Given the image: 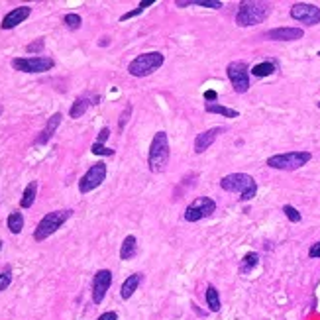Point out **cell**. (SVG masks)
I'll return each instance as SVG.
<instances>
[{
  "label": "cell",
  "instance_id": "e575fe53",
  "mask_svg": "<svg viewBox=\"0 0 320 320\" xmlns=\"http://www.w3.org/2000/svg\"><path fill=\"white\" fill-rule=\"evenodd\" d=\"M96 320H118V315H116V313H112V311H108V313L100 315Z\"/></svg>",
  "mask_w": 320,
  "mask_h": 320
},
{
  "label": "cell",
  "instance_id": "9c48e42d",
  "mask_svg": "<svg viewBox=\"0 0 320 320\" xmlns=\"http://www.w3.org/2000/svg\"><path fill=\"white\" fill-rule=\"evenodd\" d=\"M106 179V165L100 161V163H94L79 181V193L86 195L90 191H94L96 187H100Z\"/></svg>",
  "mask_w": 320,
  "mask_h": 320
},
{
  "label": "cell",
  "instance_id": "5bb4252c",
  "mask_svg": "<svg viewBox=\"0 0 320 320\" xmlns=\"http://www.w3.org/2000/svg\"><path fill=\"white\" fill-rule=\"evenodd\" d=\"M30 14H32V8H30V6H18V8L10 10V12L2 18L0 28H2V30H12V28L20 26V24L30 16Z\"/></svg>",
  "mask_w": 320,
  "mask_h": 320
},
{
  "label": "cell",
  "instance_id": "7a4b0ae2",
  "mask_svg": "<svg viewBox=\"0 0 320 320\" xmlns=\"http://www.w3.org/2000/svg\"><path fill=\"white\" fill-rule=\"evenodd\" d=\"M169 165V138L165 132H158L150 144L148 167L152 173H161Z\"/></svg>",
  "mask_w": 320,
  "mask_h": 320
},
{
  "label": "cell",
  "instance_id": "8992f818",
  "mask_svg": "<svg viewBox=\"0 0 320 320\" xmlns=\"http://www.w3.org/2000/svg\"><path fill=\"white\" fill-rule=\"evenodd\" d=\"M313 160L311 152H289V154H279V156H271L267 160V165L271 169H281V171H295L301 169L303 165H307Z\"/></svg>",
  "mask_w": 320,
  "mask_h": 320
},
{
  "label": "cell",
  "instance_id": "8fae6325",
  "mask_svg": "<svg viewBox=\"0 0 320 320\" xmlns=\"http://www.w3.org/2000/svg\"><path fill=\"white\" fill-rule=\"evenodd\" d=\"M291 18L297 22H303L307 26H317L320 24V8L315 4H307V2H297L291 6Z\"/></svg>",
  "mask_w": 320,
  "mask_h": 320
},
{
  "label": "cell",
  "instance_id": "1f68e13d",
  "mask_svg": "<svg viewBox=\"0 0 320 320\" xmlns=\"http://www.w3.org/2000/svg\"><path fill=\"white\" fill-rule=\"evenodd\" d=\"M12 283V273L10 271H2L0 273V291H6V287Z\"/></svg>",
  "mask_w": 320,
  "mask_h": 320
},
{
  "label": "cell",
  "instance_id": "f546056e",
  "mask_svg": "<svg viewBox=\"0 0 320 320\" xmlns=\"http://www.w3.org/2000/svg\"><path fill=\"white\" fill-rule=\"evenodd\" d=\"M193 4L195 6H202V8H214V10L222 8V2L220 0H193Z\"/></svg>",
  "mask_w": 320,
  "mask_h": 320
},
{
  "label": "cell",
  "instance_id": "52a82bcc",
  "mask_svg": "<svg viewBox=\"0 0 320 320\" xmlns=\"http://www.w3.org/2000/svg\"><path fill=\"white\" fill-rule=\"evenodd\" d=\"M53 65H55V61L51 57H43V55L12 59V67L22 73H45V71H51Z\"/></svg>",
  "mask_w": 320,
  "mask_h": 320
},
{
  "label": "cell",
  "instance_id": "cb8c5ba5",
  "mask_svg": "<svg viewBox=\"0 0 320 320\" xmlns=\"http://www.w3.org/2000/svg\"><path fill=\"white\" fill-rule=\"evenodd\" d=\"M275 73V63L271 61H263V63H257L253 69H251V75L255 77H269Z\"/></svg>",
  "mask_w": 320,
  "mask_h": 320
},
{
  "label": "cell",
  "instance_id": "836d02e7",
  "mask_svg": "<svg viewBox=\"0 0 320 320\" xmlns=\"http://www.w3.org/2000/svg\"><path fill=\"white\" fill-rule=\"evenodd\" d=\"M216 98H218V92H216V90L208 88V90L204 92V100H206V102H216Z\"/></svg>",
  "mask_w": 320,
  "mask_h": 320
},
{
  "label": "cell",
  "instance_id": "ba28073f",
  "mask_svg": "<svg viewBox=\"0 0 320 320\" xmlns=\"http://www.w3.org/2000/svg\"><path fill=\"white\" fill-rule=\"evenodd\" d=\"M216 210V202L210 197H199L185 208V220L187 222H199L206 216H210Z\"/></svg>",
  "mask_w": 320,
  "mask_h": 320
},
{
  "label": "cell",
  "instance_id": "484cf974",
  "mask_svg": "<svg viewBox=\"0 0 320 320\" xmlns=\"http://www.w3.org/2000/svg\"><path fill=\"white\" fill-rule=\"evenodd\" d=\"M63 24H65L69 30H79L80 24H82V18H80L79 14L69 12V14H65V16H63Z\"/></svg>",
  "mask_w": 320,
  "mask_h": 320
},
{
  "label": "cell",
  "instance_id": "603a6c76",
  "mask_svg": "<svg viewBox=\"0 0 320 320\" xmlns=\"http://www.w3.org/2000/svg\"><path fill=\"white\" fill-rule=\"evenodd\" d=\"M206 305H208V309H210L212 313H218L220 307H222V303H220V295H218L216 287H212V285L206 289Z\"/></svg>",
  "mask_w": 320,
  "mask_h": 320
},
{
  "label": "cell",
  "instance_id": "4316f807",
  "mask_svg": "<svg viewBox=\"0 0 320 320\" xmlns=\"http://www.w3.org/2000/svg\"><path fill=\"white\" fill-rule=\"evenodd\" d=\"M283 212H285V216H287L291 222H301V218H303L301 212H299L295 206H291V204H285V206H283Z\"/></svg>",
  "mask_w": 320,
  "mask_h": 320
},
{
  "label": "cell",
  "instance_id": "9a60e30c",
  "mask_svg": "<svg viewBox=\"0 0 320 320\" xmlns=\"http://www.w3.org/2000/svg\"><path fill=\"white\" fill-rule=\"evenodd\" d=\"M303 36H305V32L301 28H275L265 34V38L271 41H297Z\"/></svg>",
  "mask_w": 320,
  "mask_h": 320
},
{
  "label": "cell",
  "instance_id": "277c9868",
  "mask_svg": "<svg viewBox=\"0 0 320 320\" xmlns=\"http://www.w3.org/2000/svg\"><path fill=\"white\" fill-rule=\"evenodd\" d=\"M163 63H165L163 53H160V51H146V53H142V55H138L136 59L130 61L128 73L132 77H148V75L156 73Z\"/></svg>",
  "mask_w": 320,
  "mask_h": 320
},
{
  "label": "cell",
  "instance_id": "6da1fadb",
  "mask_svg": "<svg viewBox=\"0 0 320 320\" xmlns=\"http://www.w3.org/2000/svg\"><path fill=\"white\" fill-rule=\"evenodd\" d=\"M220 189L226 193H238L241 202H247L257 195V183L247 173H230V175L222 177Z\"/></svg>",
  "mask_w": 320,
  "mask_h": 320
},
{
  "label": "cell",
  "instance_id": "60d3db41",
  "mask_svg": "<svg viewBox=\"0 0 320 320\" xmlns=\"http://www.w3.org/2000/svg\"><path fill=\"white\" fill-rule=\"evenodd\" d=\"M319 55H320V51H319Z\"/></svg>",
  "mask_w": 320,
  "mask_h": 320
},
{
  "label": "cell",
  "instance_id": "f1b7e54d",
  "mask_svg": "<svg viewBox=\"0 0 320 320\" xmlns=\"http://www.w3.org/2000/svg\"><path fill=\"white\" fill-rule=\"evenodd\" d=\"M90 152L94 154V156H114V150H110V148H106L104 144H92V148H90Z\"/></svg>",
  "mask_w": 320,
  "mask_h": 320
},
{
  "label": "cell",
  "instance_id": "ac0fdd59",
  "mask_svg": "<svg viewBox=\"0 0 320 320\" xmlns=\"http://www.w3.org/2000/svg\"><path fill=\"white\" fill-rule=\"evenodd\" d=\"M140 283H142V273H134V275H130V277L122 283V287H120V297H122L124 301H128V299L138 291Z\"/></svg>",
  "mask_w": 320,
  "mask_h": 320
},
{
  "label": "cell",
  "instance_id": "d6986e66",
  "mask_svg": "<svg viewBox=\"0 0 320 320\" xmlns=\"http://www.w3.org/2000/svg\"><path fill=\"white\" fill-rule=\"evenodd\" d=\"M136 251H138V240H136V236H126L124 241H122V245H120V259L128 261V259H132L136 255Z\"/></svg>",
  "mask_w": 320,
  "mask_h": 320
},
{
  "label": "cell",
  "instance_id": "d6a6232c",
  "mask_svg": "<svg viewBox=\"0 0 320 320\" xmlns=\"http://www.w3.org/2000/svg\"><path fill=\"white\" fill-rule=\"evenodd\" d=\"M108 138H110V128H102V130L98 132V140H96V144H104Z\"/></svg>",
  "mask_w": 320,
  "mask_h": 320
},
{
  "label": "cell",
  "instance_id": "4dcf8cb0",
  "mask_svg": "<svg viewBox=\"0 0 320 320\" xmlns=\"http://www.w3.org/2000/svg\"><path fill=\"white\" fill-rule=\"evenodd\" d=\"M130 114H132V104H128V106L124 108V112H122V116H120V120H118V128H120V130L126 128V124H128V120H130Z\"/></svg>",
  "mask_w": 320,
  "mask_h": 320
},
{
  "label": "cell",
  "instance_id": "f35d334b",
  "mask_svg": "<svg viewBox=\"0 0 320 320\" xmlns=\"http://www.w3.org/2000/svg\"><path fill=\"white\" fill-rule=\"evenodd\" d=\"M0 249H2V240H0Z\"/></svg>",
  "mask_w": 320,
  "mask_h": 320
},
{
  "label": "cell",
  "instance_id": "30bf717a",
  "mask_svg": "<svg viewBox=\"0 0 320 320\" xmlns=\"http://www.w3.org/2000/svg\"><path fill=\"white\" fill-rule=\"evenodd\" d=\"M226 75L236 92H245L249 88V67L243 61H232L226 67Z\"/></svg>",
  "mask_w": 320,
  "mask_h": 320
},
{
  "label": "cell",
  "instance_id": "74e56055",
  "mask_svg": "<svg viewBox=\"0 0 320 320\" xmlns=\"http://www.w3.org/2000/svg\"><path fill=\"white\" fill-rule=\"evenodd\" d=\"M2 110H4V108H2V106H0V116H2Z\"/></svg>",
  "mask_w": 320,
  "mask_h": 320
},
{
  "label": "cell",
  "instance_id": "e0dca14e",
  "mask_svg": "<svg viewBox=\"0 0 320 320\" xmlns=\"http://www.w3.org/2000/svg\"><path fill=\"white\" fill-rule=\"evenodd\" d=\"M98 102H100V96H98V94H94V96H79V98L73 102V106L69 108V116H71V118H80V116L88 110L90 104H98Z\"/></svg>",
  "mask_w": 320,
  "mask_h": 320
},
{
  "label": "cell",
  "instance_id": "d590c367",
  "mask_svg": "<svg viewBox=\"0 0 320 320\" xmlns=\"http://www.w3.org/2000/svg\"><path fill=\"white\" fill-rule=\"evenodd\" d=\"M309 255H311V257H320V241H317V243L309 249Z\"/></svg>",
  "mask_w": 320,
  "mask_h": 320
},
{
  "label": "cell",
  "instance_id": "3957f363",
  "mask_svg": "<svg viewBox=\"0 0 320 320\" xmlns=\"http://www.w3.org/2000/svg\"><path fill=\"white\" fill-rule=\"evenodd\" d=\"M71 216H73V210H69V208L47 212V214L38 222V228H36V232H34V240L36 241L47 240V238H49L51 234H55Z\"/></svg>",
  "mask_w": 320,
  "mask_h": 320
},
{
  "label": "cell",
  "instance_id": "7402d4cb",
  "mask_svg": "<svg viewBox=\"0 0 320 320\" xmlns=\"http://www.w3.org/2000/svg\"><path fill=\"white\" fill-rule=\"evenodd\" d=\"M6 224H8V230L12 234H20L22 228H24V214L22 212H10Z\"/></svg>",
  "mask_w": 320,
  "mask_h": 320
},
{
  "label": "cell",
  "instance_id": "ffe728a7",
  "mask_svg": "<svg viewBox=\"0 0 320 320\" xmlns=\"http://www.w3.org/2000/svg\"><path fill=\"white\" fill-rule=\"evenodd\" d=\"M204 110L208 114H220L224 118H238L240 112L234 110V108H228V106H222V104H216V102H206L204 104Z\"/></svg>",
  "mask_w": 320,
  "mask_h": 320
},
{
  "label": "cell",
  "instance_id": "8d00e7d4",
  "mask_svg": "<svg viewBox=\"0 0 320 320\" xmlns=\"http://www.w3.org/2000/svg\"><path fill=\"white\" fill-rule=\"evenodd\" d=\"M154 2H156V0H142V2H140V8H142V10H146V8H148V6H152Z\"/></svg>",
  "mask_w": 320,
  "mask_h": 320
},
{
  "label": "cell",
  "instance_id": "7c38bea8",
  "mask_svg": "<svg viewBox=\"0 0 320 320\" xmlns=\"http://www.w3.org/2000/svg\"><path fill=\"white\" fill-rule=\"evenodd\" d=\"M110 283H112V271L110 269H100L94 273V279H92V303L94 305H100L110 289Z\"/></svg>",
  "mask_w": 320,
  "mask_h": 320
},
{
  "label": "cell",
  "instance_id": "ab89813d",
  "mask_svg": "<svg viewBox=\"0 0 320 320\" xmlns=\"http://www.w3.org/2000/svg\"><path fill=\"white\" fill-rule=\"evenodd\" d=\"M319 108H320V102H319Z\"/></svg>",
  "mask_w": 320,
  "mask_h": 320
},
{
  "label": "cell",
  "instance_id": "2e32d148",
  "mask_svg": "<svg viewBox=\"0 0 320 320\" xmlns=\"http://www.w3.org/2000/svg\"><path fill=\"white\" fill-rule=\"evenodd\" d=\"M61 120H63V114L61 112H55L49 120H47V124H45V128L41 130V134L36 138V146H43V144H47L51 138H53V134L57 132V128H59V124H61Z\"/></svg>",
  "mask_w": 320,
  "mask_h": 320
},
{
  "label": "cell",
  "instance_id": "44dd1931",
  "mask_svg": "<svg viewBox=\"0 0 320 320\" xmlns=\"http://www.w3.org/2000/svg\"><path fill=\"white\" fill-rule=\"evenodd\" d=\"M36 197H38V181H32V183H30V185L24 189V193H22L20 206H22V208H30V206L34 204Z\"/></svg>",
  "mask_w": 320,
  "mask_h": 320
},
{
  "label": "cell",
  "instance_id": "83f0119b",
  "mask_svg": "<svg viewBox=\"0 0 320 320\" xmlns=\"http://www.w3.org/2000/svg\"><path fill=\"white\" fill-rule=\"evenodd\" d=\"M43 47H45L43 38H38L36 41H32V43H28V45H26V51H28V53H41V51H43Z\"/></svg>",
  "mask_w": 320,
  "mask_h": 320
},
{
  "label": "cell",
  "instance_id": "5b68a950",
  "mask_svg": "<svg viewBox=\"0 0 320 320\" xmlns=\"http://www.w3.org/2000/svg\"><path fill=\"white\" fill-rule=\"evenodd\" d=\"M269 16V4L265 2H241L236 12V24L240 28L261 24Z\"/></svg>",
  "mask_w": 320,
  "mask_h": 320
},
{
  "label": "cell",
  "instance_id": "d4e9b609",
  "mask_svg": "<svg viewBox=\"0 0 320 320\" xmlns=\"http://www.w3.org/2000/svg\"><path fill=\"white\" fill-rule=\"evenodd\" d=\"M257 261H259V255L255 253V251H249V253H245L243 257H241V263H240V271L241 273H249L255 265H257Z\"/></svg>",
  "mask_w": 320,
  "mask_h": 320
},
{
  "label": "cell",
  "instance_id": "4fadbf2b",
  "mask_svg": "<svg viewBox=\"0 0 320 320\" xmlns=\"http://www.w3.org/2000/svg\"><path fill=\"white\" fill-rule=\"evenodd\" d=\"M224 132V128L222 126H216V128H210V130H206V132H202V134H199L197 138H195V154H204L214 142H216V138L220 136Z\"/></svg>",
  "mask_w": 320,
  "mask_h": 320
}]
</instances>
